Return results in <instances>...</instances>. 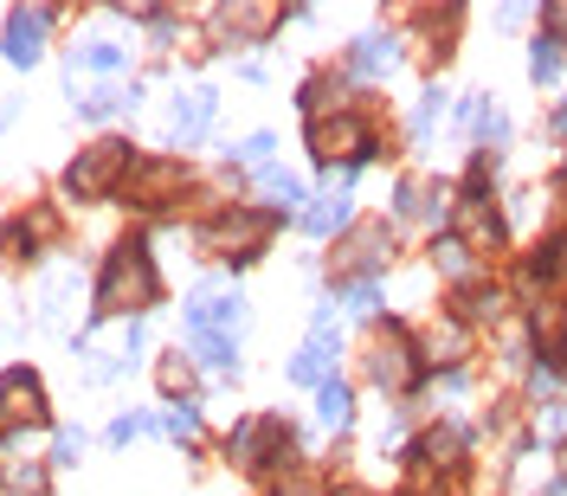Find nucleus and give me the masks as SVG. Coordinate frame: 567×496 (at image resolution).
Masks as SVG:
<instances>
[{
	"instance_id": "obj_33",
	"label": "nucleus",
	"mask_w": 567,
	"mask_h": 496,
	"mask_svg": "<svg viewBox=\"0 0 567 496\" xmlns=\"http://www.w3.org/2000/svg\"><path fill=\"white\" fill-rule=\"evenodd\" d=\"M77 452H84V432H59L52 439V458L59 464H77Z\"/></svg>"
},
{
	"instance_id": "obj_4",
	"label": "nucleus",
	"mask_w": 567,
	"mask_h": 496,
	"mask_svg": "<svg viewBox=\"0 0 567 496\" xmlns=\"http://www.w3.org/2000/svg\"><path fill=\"white\" fill-rule=\"evenodd\" d=\"M329 361H336V309L323 304V309H316V323H309V342H303L297 361H291V381L323 387V381H329Z\"/></svg>"
},
{
	"instance_id": "obj_8",
	"label": "nucleus",
	"mask_w": 567,
	"mask_h": 496,
	"mask_svg": "<svg viewBox=\"0 0 567 496\" xmlns=\"http://www.w3.org/2000/svg\"><path fill=\"white\" fill-rule=\"evenodd\" d=\"M84 348H91V381H111V374H123L129 361H136V348H143V323H123L111 342H97V336H84Z\"/></svg>"
},
{
	"instance_id": "obj_28",
	"label": "nucleus",
	"mask_w": 567,
	"mask_h": 496,
	"mask_svg": "<svg viewBox=\"0 0 567 496\" xmlns=\"http://www.w3.org/2000/svg\"><path fill=\"white\" fill-rule=\"evenodd\" d=\"M271 149H277V143H271L265 129H259V136H245V143H239L232 155H239V161H252V168H265V161H271Z\"/></svg>"
},
{
	"instance_id": "obj_27",
	"label": "nucleus",
	"mask_w": 567,
	"mask_h": 496,
	"mask_svg": "<svg viewBox=\"0 0 567 496\" xmlns=\"http://www.w3.org/2000/svg\"><path fill=\"white\" fill-rule=\"evenodd\" d=\"M265 193L277 200V207H297V200H303L297 175H284V168H265Z\"/></svg>"
},
{
	"instance_id": "obj_34",
	"label": "nucleus",
	"mask_w": 567,
	"mask_h": 496,
	"mask_svg": "<svg viewBox=\"0 0 567 496\" xmlns=\"http://www.w3.org/2000/svg\"><path fill=\"white\" fill-rule=\"evenodd\" d=\"M188 387V361H161V393H181Z\"/></svg>"
},
{
	"instance_id": "obj_20",
	"label": "nucleus",
	"mask_w": 567,
	"mask_h": 496,
	"mask_svg": "<svg viewBox=\"0 0 567 496\" xmlns=\"http://www.w3.org/2000/svg\"><path fill=\"white\" fill-rule=\"evenodd\" d=\"M220 27H227V33H259L265 39L271 27H277V7H227Z\"/></svg>"
},
{
	"instance_id": "obj_16",
	"label": "nucleus",
	"mask_w": 567,
	"mask_h": 496,
	"mask_svg": "<svg viewBox=\"0 0 567 496\" xmlns=\"http://www.w3.org/2000/svg\"><path fill=\"white\" fill-rule=\"evenodd\" d=\"M535 342L548 355H567V304H535Z\"/></svg>"
},
{
	"instance_id": "obj_17",
	"label": "nucleus",
	"mask_w": 567,
	"mask_h": 496,
	"mask_svg": "<svg viewBox=\"0 0 567 496\" xmlns=\"http://www.w3.org/2000/svg\"><path fill=\"white\" fill-rule=\"evenodd\" d=\"M496 239H503V220H496L491 207L464 200V252H477V245H496Z\"/></svg>"
},
{
	"instance_id": "obj_11",
	"label": "nucleus",
	"mask_w": 567,
	"mask_h": 496,
	"mask_svg": "<svg viewBox=\"0 0 567 496\" xmlns=\"http://www.w3.org/2000/svg\"><path fill=\"white\" fill-rule=\"evenodd\" d=\"M213 110H220L213 91H188V97H175V110H168V136H175V143H200L207 123H213Z\"/></svg>"
},
{
	"instance_id": "obj_6",
	"label": "nucleus",
	"mask_w": 567,
	"mask_h": 496,
	"mask_svg": "<svg viewBox=\"0 0 567 496\" xmlns=\"http://www.w3.org/2000/svg\"><path fill=\"white\" fill-rule=\"evenodd\" d=\"M20 420H45V393H39V374L27 368H7L0 374V432Z\"/></svg>"
},
{
	"instance_id": "obj_10",
	"label": "nucleus",
	"mask_w": 567,
	"mask_h": 496,
	"mask_svg": "<svg viewBox=\"0 0 567 496\" xmlns=\"http://www.w3.org/2000/svg\"><path fill=\"white\" fill-rule=\"evenodd\" d=\"M387 226H355L348 239L336 245V271H380L387 265Z\"/></svg>"
},
{
	"instance_id": "obj_35",
	"label": "nucleus",
	"mask_w": 567,
	"mask_h": 496,
	"mask_svg": "<svg viewBox=\"0 0 567 496\" xmlns=\"http://www.w3.org/2000/svg\"><path fill=\"white\" fill-rule=\"evenodd\" d=\"M136 432H149V420H116V425H111V445H129Z\"/></svg>"
},
{
	"instance_id": "obj_24",
	"label": "nucleus",
	"mask_w": 567,
	"mask_h": 496,
	"mask_svg": "<svg viewBox=\"0 0 567 496\" xmlns=\"http://www.w3.org/2000/svg\"><path fill=\"white\" fill-rule=\"evenodd\" d=\"M529 77L535 84H555L561 77V39H535L529 45Z\"/></svg>"
},
{
	"instance_id": "obj_2",
	"label": "nucleus",
	"mask_w": 567,
	"mask_h": 496,
	"mask_svg": "<svg viewBox=\"0 0 567 496\" xmlns=\"http://www.w3.org/2000/svg\"><path fill=\"white\" fill-rule=\"evenodd\" d=\"M129 168H136V161H129V143L104 136V143H91V149L65 168V193H77V200H104Z\"/></svg>"
},
{
	"instance_id": "obj_32",
	"label": "nucleus",
	"mask_w": 567,
	"mask_h": 496,
	"mask_svg": "<svg viewBox=\"0 0 567 496\" xmlns=\"http://www.w3.org/2000/svg\"><path fill=\"white\" fill-rule=\"evenodd\" d=\"M161 425H168L175 439H193V432H200V413H193L188 400H181V407H175V413H168V420H161Z\"/></svg>"
},
{
	"instance_id": "obj_19",
	"label": "nucleus",
	"mask_w": 567,
	"mask_h": 496,
	"mask_svg": "<svg viewBox=\"0 0 567 496\" xmlns=\"http://www.w3.org/2000/svg\"><path fill=\"white\" fill-rule=\"evenodd\" d=\"M393 39L387 33H368V39H355V72H393Z\"/></svg>"
},
{
	"instance_id": "obj_23",
	"label": "nucleus",
	"mask_w": 567,
	"mask_h": 496,
	"mask_svg": "<svg viewBox=\"0 0 567 496\" xmlns=\"http://www.w3.org/2000/svg\"><path fill=\"white\" fill-rule=\"evenodd\" d=\"M0 490H45V464H20V458H0Z\"/></svg>"
},
{
	"instance_id": "obj_18",
	"label": "nucleus",
	"mask_w": 567,
	"mask_h": 496,
	"mask_svg": "<svg viewBox=\"0 0 567 496\" xmlns=\"http://www.w3.org/2000/svg\"><path fill=\"white\" fill-rule=\"evenodd\" d=\"M136 97H143V91H136V84H97V91H91V97H84V104H77V110H84V116L136 110Z\"/></svg>"
},
{
	"instance_id": "obj_3",
	"label": "nucleus",
	"mask_w": 567,
	"mask_h": 496,
	"mask_svg": "<svg viewBox=\"0 0 567 496\" xmlns=\"http://www.w3.org/2000/svg\"><path fill=\"white\" fill-rule=\"evenodd\" d=\"M265 232H271L265 213H220L213 226L200 232V245H207V252H220V258H259Z\"/></svg>"
},
{
	"instance_id": "obj_25",
	"label": "nucleus",
	"mask_w": 567,
	"mask_h": 496,
	"mask_svg": "<svg viewBox=\"0 0 567 496\" xmlns=\"http://www.w3.org/2000/svg\"><path fill=\"white\" fill-rule=\"evenodd\" d=\"M471 129H477V136H491V143H503V136H510V123H503V110H496V104H484V97L471 104Z\"/></svg>"
},
{
	"instance_id": "obj_15",
	"label": "nucleus",
	"mask_w": 567,
	"mask_h": 496,
	"mask_svg": "<svg viewBox=\"0 0 567 496\" xmlns=\"http://www.w3.org/2000/svg\"><path fill=\"white\" fill-rule=\"evenodd\" d=\"M316 420L329 425V432H348V425H355V393L342 381H323L316 387Z\"/></svg>"
},
{
	"instance_id": "obj_29",
	"label": "nucleus",
	"mask_w": 567,
	"mask_h": 496,
	"mask_svg": "<svg viewBox=\"0 0 567 496\" xmlns=\"http://www.w3.org/2000/svg\"><path fill=\"white\" fill-rule=\"evenodd\" d=\"M84 65L91 72H123V45H84Z\"/></svg>"
},
{
	"instance_id": "obj_21",
	"label": "nucleus",
	"mask_w": 567,
	"mask_h": 496,
	"mask_svg": "<svg viewBox=\"0 0 567 496\" xmlns=\"http://www.w3.org/2000/svg\"><path fill=\"white\" fill-rule=\"evenodd\" d=\"M464 355V323H432L426 329V361H458Z\"/></svg>"
},
{
	"instance_id": "obj_22",
	"label": "nucleus",
	"mask_w": 567,
	"mask_h": 496,
	"mask_svg": "<svg viewBox=\"0 0 567 496\" xmlns=\"http://www.w3.org/2000/svg\"><path fill=\"white\" fill-rule=\"evenodd\" d=\"M193 348H200V361L213 368V374H239V361H232V336H207V329H188Z\"/></svg>"
},
{
	"instance_id": "obj_36",
	"label": "nucleus",
	"mask_w": 567,
	"mask_h": 496,
	"mask_svg": "<svg viewBox=\"0 0 567 496\" xmlns=\"http://www.w3.org/2000/svg\"><path fill=\"white\" fill-rule=\"evenodd\" d=\"M0 129H7V110H0Z\"/></svg>"
},
{
	"instance_id": "obj_13",
	"label": "nucleus",
	"mask_w": 567,
	"mask_h": 496,
	"mask_svg": "<svg viewBox=\"0 0 567 496\" xmlns=\"http://www.w3.org/2000/svg\"><path fill=\"white\" fill-rule=\"evenodd\" d=\"M303 226L316 232V239H329L336 226H348V175H329V193L303 213Z\"/></svg>"
},
{
	"instance_id": "obj_26",
	"label": "nucleus",
	"mask_w": 567,
	"mask_h": 496,
	"mask_svg": "<svg viewBox=\"0 0 567 496\" xmlns=\"http://www.w3.org/2000/svg\"><path fill=\"white\" fill-rule=\"evenodd\" d=\"M323 104H342V77H309L303 84V110H323Z\"/></svg>"
},
{
	"instance_id": "obj_5",
	"label": "nucleus",
	"mask_w": 567,
	"mask_h": 496,
	"mask_svg": "<svg viewBox=\"0 0 567 496\" xmlns=\"http://www.w3.org/2000/svg\"><path fill=\"white\" fill-rule=\"evenodd\" d=\"M309 149H316V161H336V155L368 161V155H375V136H368L355 116H316V123H309Z\"/></svg>"
},
{
	"instance_id": "obj_31",
	"label": "nucleus",
	"mask_w": 567,
	"mask_h": 496,
	"mask_svg": "<svg viewBox=\"0 0 567 496\" xmlns=\"http://www.w3.org/2000/svg\"><path fill=\"white\" fill-rule=\"evenodd\" d=\"M464 316H471V323H484V316H503V297H496V291H477V297H471V304H464Z\"/></svg>"
},
{
	"instance_id": "obj_7",
	"label": "nucleus",
	"mask_w": 567,
	"mask_h": 496,
	"mask_svg": "<svg viewBox=\"0 0 567 496\" xmlns=\"http://www.w3.org/2000/svg\"><path fill=\"white\" fill-rule=\"evenodd\" d=\"M368 374H375L380 387H393V393L413 381V348H407L400 329H380L375 342H368Z\"/></svg>"
},
{
	"instance_id": "obj_9",
	"label": "nucleus",
	"mask_w": 567,
	"mask_h": 496,
	"mask_svg": "<svg viewBox=\"0 0 567 496\" xmlns=\"http://www.w3.org/2000/svg\"><path fill=\"white\" fill-rule=\"evenodd\" d=\"M45 27H52L45 7H13V13H7V65H33Z\"/></svg>"
},
{
	"instance_id": "obj_1",
	"label": "nucleus",
	"mask_w": 567,
	"mask_h": 496,
	"mask_svg": "<svg viewBox=\"0 0 567 496\" xmlns=\"http://www.w3.org/2000/svg\"><path fill=\"white\" fill-rule=\"evenodd\" d=\"M155 265L149 252L129 239V245H116L111 265H104V277H97V316H129V309H149L155 304Z\"/></svg>"
},
{
	"instance_id": "obj_12",
	"label": "nucleus",
	"mask_w": 567,
	"mask_h": 496,
	"mask_svg": "<svg viewBox=\"0 0 567 496\" xmlns=\"http://www.w3.org/2000/svg\"><path fill=\"white\" fill-rule=\"evenodd\" d=\"M175 188H181V168H175V161H143V168H129V200H136V207H161Z\"/></svg>"
},
{
	"instance_id": "obj_30",
	"label": "nucleus",
	"mask_w": 567,
	"mask_h": 496,
	"mask_svg": "<svg viewBox=\"0 0 567 496\" xmlns=\"http://www.w3.org/2000/svg\"><path fill=\"white\" fill-rule=\"evenodd\" d=\"M439 265L452 271V277H471V258H464V239H445V245H439Z\"/></svg>"
},
{
	"instance_id": "obj_14",
	"label": "nucleus",
	"mask_w": 567,
	"mask_h": 496,
	"mask_svg": "<svg viewBox=\"0 0 567 496\" xmlns=\"http://www.w3.org/2000/svg\"><path fill=\"white\" fill-rule=\"evenodd\" d=\"M271 445H277V420H252V425H239V432L227 439V452L239 464H265Z\"/></svg>"
}]
</instances>
